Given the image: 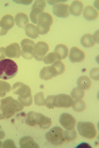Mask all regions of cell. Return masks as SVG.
Segmentation results:
<instances>
[{
  "instance_id": "obj_1",
  "label": "cell",
  "mask_w": 99,
  "mask_h": 148,
  "mask_svg": "<svg viewBox=\"0 0 99 148\" xmlns=\"http://www.w3.org/2000/svg\"><path fill=\"white\" fill-rule=\"evenodd\" d=\"M1 103L0 120L11 117L16 112L22 110L24 108L20 102L11 97L2 99Z\"/></svg>"
},
{
  "instance_id": "obj_2",
  "label": "cell",
  "mask_w": 99,
  "mask_h": 148,
  "mask_svg": "<svg viewBox=\"0 0 99 148\" xmlns=\"http://www.w3.org/2000/svg\"><path fill=\"white\" fill-rule=\"evenodd\" d=\"M13 93L19 95V101L24 106H29L32 104L33 99L29 87L22 83L17 82L13 85Z\"/></svg>"
},
{
  "instance_id": "obj_3",
  "label": "cell",
  "mask_w": 99,
  "mask_h": 148,
  "mask_svg": "<svg viewBox=\"0 0 99 148\" xmlns=\"http://www.w3.org/2000/svg\"><path fill=\"white\" fill-rule=\"evenodd\" d=\"M26 122L29 125L34 126L37 125L44 130L49 128L52 123L51 120L49 117L42 114L34 111L28 112Z\"/></svg>"
},
{
  "instance_id": "obj_4",
  "label": "cell",
  "mask_w": 99,
  "mask_h": 148,
  "mask_svg": "<svg viewBox=\"0 0 99 148\" xmlns=\"http://www.w3.org/2000/svg\"><path fill=\"white\" fill-rule=\"evenodd\" d=\"M18 71L17 65L14 61L6 59L0 61V78L7 80L15 76Z\"/></svg>"
},
{
  "instance_id": "obj_5",
  "label": "cell",
  "mask_w": 99,
  "mask_h": 148,
  "mask_svg": "<svg viewBox=\"0 0 99 148\" xmlns=\"http://www.w3.org/2000/svg\"><path fill=\"white\" fill-rule=\"evenodd\" d=\"M36 30L38 34L44 35L49 32L52 24V16L47 12H43L39 16Z\"/></svg>"
},
{
  "instance_id": "obj_6",
  "label": "cell",
  "mask_w": 99,
  "mask_h": 148,
  "mask_svg": "<svg viewBox=\"0 0 99 148\" xmlns=\"http://www.w3.org/2000/svg\"><path fill=\"white\" fill-rule=\"evenodd\" d=\"M77 128L80 134L87 139H93L97 134L95 125L90 122H79Z\"/></svg>"
},
{
  "instance_id": "obj_7",
  "label": "cell",
  "mask_w": 99,
  "mask_h": 148,
  "mask_svg": "<svg viewBox=\"0 0 99 148\" xmlns=\"http://www.w3.org/2000/svg\"><path fill=\"white\" fill-rule=\"evenodd\" d=\"M45 137L54 145H61L66 140L64 137V131L59 126H55L51 128L46 133Z\"/></svg>"
},
{
  "instance_id": "obj_8",
  "label": "cell",
  "mask_w": 99,
  "mask_h": 148,
  "mask_svg": "<svg viewBox=\"0 0 99 148\" xmlns=\"http://www.w3.org/2000/svg\"><path fill=\"white\" fill-rule=\"evenodd\" d=\"M74 100L70 95L66 94H60L54 95L53 105L57 108H69L72 106Z\"/></svg>"
},
{
  "instance_id": "obj_9",
  "label": "cell",
  "mask_w": 99,
  "mask_h": 148,
  "mask_svg": "<svg viewBox=\"0 0 99 148\" xmlns=\"http://www.w3.org/2000/svg\"><path fill=\"white\" fill-rule=\"evenodd\" d=\"M21 55L24 58L30 60L33 58L35 43L33 40L24 39L21 42Z\"/></svg>"
},
{
  "instance_id": "obj_10",
  "label": "cell",
  "mask_w": 99,
  "mask_h": 148,
  "mask_svg": "<svg viewBox=\"0 0 99 148\" xmlns=\"http://www.w3.org/2000/svg\"><path fill=\"white\" fill-rule=\"evenodd\" d=\"M46 4L44 1H36L33 5L30 14V18L32 22L37 24L38 17L40 14L43 12Z\"/></svg>"
},
{
  "instance_id": "obj_11",
  "label": "cell",
  "mask_w": 99,
  "mask_h": 148,
  "mask_svg": "<svg viewBox=\"0 0 99 148\" xmlns=\"http://www.w3.org/2000/svg\"><path fill=\"white\" fill-rule=\"evenodd\" d=\"M49 49V45L46 43L42 41L38 42L35 45L33 57L36 60L42 61Z\"/></svg>"
},
{
  "instance_id": "obj_12",
  "label": "cell",
  "mask_w": 99,
  "mask_h": 148,
  "mask_svg": "<svg viewBox=\"0 0 99 148\" xmlns=\"http://www.w3.org/2000/svg\"><path fill=\"white\" fill-rule=\"evenodd\" d=\"M59 121L63 127L68 130H73L76 123V121L74 117L67 113H63L61 114Z\"/></svg>"
},
{
  "instance_id": "obj_13",
  "label": "cell",
  "mask_w": 99,
  "mask_h": 148,
  "mask_svg": "<svg viewBox=\"0 0 99 148\" xmlns=\"http://www.w3.org/2000/svg\"><path fill=\"white\" fill-rule=\"evenodd\" d=\"M69 7L68 4L62 3H58L53 7V13L57 17L66 18L70 15Z\"/></svg>"
},
{
  "instance_id": "obj_14",
  "label": "cell",
  "mask_w": 99,
  "mask_h": 148,
  "mask_svg": "<svg viewBox=\"0 0 99 148\" xmlns=\"http://www.w3.org/2000/svg\"><path fill=\"white\" fill-rule=\"evenodd\" d=\"M69 58L72 63L81 62L85 59V54L82 50L75 47L70 50Z\"/></svg>"
},
{
  "instance_id": "obj_15",
  "label": "cell",
  "mask_w": 99,
  "mask_h": 148,
  "mask_svg": "<svg viewBox=\"0 0 99 148\" xmlns=\"http://www.w3.org/2000/svg\"><path fill=\"white\" fill-rule=\"evenodd\" d=\"M4 53L9 58H19L21 55V48L18 44L14 43L6 48Z\"/></svg>"
},
{
  "instance_id": "obj_16",
  "label": "cell",
  "mask_w": 99,
  "mask_h": 148,
  "mask_svg": "<svg viewBox=\"0 0 99 148\" xmlns=\"http://www.w3.org/2000/svg\"><path fill=\"white\" fill-rule=\"evenodd\" d=\"M15 24V19L13 16L9 14L4 15L0 21V26L3 29L8 32Z\"/></svg>"
},
{
  "instance_id": "obj_17",
  "label": "cell",
  "mask_w": 99,
  "mask_h": 148,
  "mask_svg": "<svg viewBox=\"0 0 99 148\" xmlns=\"http://www.w3.org/2000/svg\"><path fill=\"white\" fill-rule=\"evenodd\" d=\"M98 15V11L93 6H87L84 9L83 16L87 21H90L95 20Z\"/></svg>"
},
{
  "instance_id": "obj_18",
  "label": "cell",
  "mask_w": 99,
  "mask_h": 148,
  "mask_svg": "<svg viewBox=\"0 0 99 148\" xmlns=\"http://www.w3.org/2000/svg\"><path fill=\"white\" fill-rule=\"evenodd\" d=\"M83 7V4L81 1H74L69 7V13L74 16H80L82 12Z\"/></svg>"
},
{
  "instance_id": "obj_19",
  "label": "cell",
  "mask_w": 99,
  "mask_h": 148,
  "mask_svg": "<svg viewBox=\"0 0 99 148\" xmlns=\"http://www.w3.org/2000/svg\"><path fill=\"white\" fill-rule=\"evenodd\" d=\"M58 60L61 61L66 58L68 55L69 49L66 45L59 44L55 47L54 52Z\"/></svg>"
},
{
  "instance_id": "obj_20",
  "label": "cell",
  "mask_w": 99,
  "mask_h": 148,
  "mask_svg": "<svg viewBox=\"0 0 99 148\" xmlns=\"http://www.w3.org/2000/svg\"><path fill=\"white\" fill-rule=\"evenodd\" d=\"M50 66L51 70L54 77L61 75L65 71V66L61 61H56Z\"/></svg>"
},
{
  "instance_id": "obj_21",
  "label": "cell",
  "mask_w": 99,
  "mask_h": 148,
  "mask_svg": "<svg viewBox=\"0 0 99 148\" xmlns=\"http://www.w3.org/2000/svg\"><path fill=\"white\" fill-rule=\"evenodd\" d=\"M78 87L84 90H88L90 89L91 85V82L90 78L86 75H83L79 77L77 81Z\"/></svg>"
},
{
  "instance_id": "obj_22",
  "label": "cell",
  "mask_w": 99,
  "mask_h": 148,
  "mask_svg": "<svg viewBox=\"0 0 99 148\" xmlns=\"http://www.w3.org/2000/svg\"><path fill=\"white\" fill-rule=\"evenodd\" d=\"M21 148H39V145L33 138L30 136H24L21 138L20 141Z\"/></svg>"
},
{
  "instance_id": "obj_23",
  "label": "cell",
  "mask_w": 99,
  "mask_h": 148,
  "mask_svg": "<svg viewBox=\"0 0 99 148\" xmlns=\"http://www.w3.org/2000/svg\"><path fill=\"white\" fill-rule=\"evenodd\" d=\"M16 25L19 27L25 28L29 22V19L26 14L23 12L19 13L15 16Z\"/></svg>"
},
{
  "instance_id": "obj_24",
  "label": "cell",
  "mask_w": 99,
  "mask_h": 148,
  "mask_svg": "<svg viewBox=\"0 0 99 148\" xmlns=\"http://www.w3.org/2000/svg\"><path fill=\"white\" fill-rule=\"evenodd\" d=\"M82 46L86 48H90L93 47L96 44L93 35L87 34L83 36L80 40Z\"/></svg>"
},
{
  "instance_id": "obj_25",
  "label": "cell",
  "mask_w": 99,
  "mask_h": 148,
  "mask_svg": "<svg viewBox=\"0 0 99 148\" xmlns=\"http://www.w3.org/2000/svg\"><path fill=\"white\" fill-rule=\"evenodd\" d=\"M26 34L27 36L33 39H37L39 34L36 30V26L31 23H28L25 27Z\"/></svg>"
},
{
  "instance_id": "obj_26",
  "label": "cell",
  "mask_w": 99,
  "mask_h": 148,
  "mask_svg": "<svg viewBox=\"0 0 99 148\" xmlns=\"http://www.w3.org/2000/svg\"><path fill=\"white\" fill-rule=\"evenodd\" d=\"M40 77L41 79L46 81L51 79L54 77L50 69V66L44 67L40 72Z\"/></svg>"
},
{
  "instance_id": "obj_27",
  "label": "cell",
  "mask_w": 99,
  "mask_h": 148,
  "mask_svg": "<svg viewBox=\"0 0 99 148\" xmlns=\"http://www.w3.org/2000/svg\"><path fill=\"white\" fill-rule=\"evenodd\" d=\"M72 107L74 110L77 112H81L85 110L86 105L85 102L81 99H77L73 101Z\"/></svg>"
},
{
  "instance_id": "obj_28",
  "label": "cell",
  "mask_w": 99,
  "mask_h": 148,
  "mask_svg": "<svg viewBox=\"0 0 99 148\" xmlns=\"http://www.w3.org/2000/svg\"><path fill=\"white\" fill-rule=\"evenodd\" d=\"M11 86L8 83L0 81V97H3L11 90Z\"/></svg>"
},
{
  "instance_id": "obj_29",
  "label": "cell",
  "mask_w": 99,
  "mask_h": 148,
  "mask_svg": "<svg viewBox=\"0 0 99 148\" xmlns=\"http://www.w3.org/2000/svg\"><path fill=\"white\" fill-rule=\"evenodd\" d=\"M71 97L74 99H82L84 95V90L78 87L73 88L71 93Z\"/></svg>"
},
{
  "instance_id": "obj_30",
  "label": "cell",
  "mask_w": 99,
  "mask_h": 148,
  "mask_svg": "<svg viewBox=\"0 0 99 148\" xmlns=\"http://www.w3.org/2000/svg\"><path fill=\"white\" fill-rule=\"evenodd\" d=\"M77 137V133L75 129L71 130L64 131V137L65 140L69 142L75 140Z\"/></svg>"
},
{
  "instance_id": "obj_31",
  "label": "cell",
  "mask_w": 99,
  "mask_h": 148,
  "mask_svg": "<svg viewBox=\"0 0 99 148\" xmlns=\"http://www.w3.org/2000/svg\"><path fill=\"white\" fill-rule=\"evenodd\" d=\"M34 99L36 105L38 106H45L44 95L43 92L37 93L35 95Z\"/></svg>"
},
{
  "instance_id": "obj_32",
  "label": "cell",
  "mask_w": 99,
  "mask_h": 148,
  "mask_svg": "<svg viewBox=\"0 0 99 148\" xmlns=\"http://www.w3.org/2000/svg\"><path fill=\"white\" fill-rule=\"evenodd\" d=\"M57 57L54 52L48 53L43 59L44 63L46 64L54 63L57 60Z\"/></svg>"
},
{
  "instance_id": "obj_33",
  "label": "cell",
  "mask_w": 99,
  "mask_h": 148,
  "mask_svg": "<svg viewBox=\"0 0 99 148\" xmlns=\"http://www.w3.org/2000/svg\"><path fill=\"white\" fill-rule=\"evenodd\" d=\"M54 95H49L47 98L45 99V106L49 109H53L55 108L53 105V99Z\"/></svg>"
},
{
  "instance_id": "obj_34",
  "label": "cell",
  "mask_w": 99,
  "mask_h": 148,
  "mask_svg": "<svg viewBox=\"0 0 99 148\" xmlns=\"http://www.w3.org/2000/svg\"><path fill=\"white\" fill-rule=\"evenodd\" d=\"M90 76L93 79L99 80V68L92 69L90 72Z\"/></svg>"
},
{
  "instance_id": "obj_35",
  "label": "cell",
  "mask_w": 99,
  "mask_h": 148,
  "mask_svg": "<svg viewBox=\"0 0 99 148\" xmlns=\"http://www.w3.org/2000/svg\"><path fill=\"white\" fill-rule=\"evenodd\" d=\"M3 147H16L15 143L11 140H7L2 144Z\"/></svg>"
},
{
  "instance_id": "obj_36",
  "label": "cell",
  "mask_w": 99,
  "mask_h": 148,
  "mask_svg": "<svg viewBox=\"0 0 99 148\" xmlns=\"http://www.w3.org/2000/svg\"><path fill=\"white\" fill-rule=\"evenodd\" d=\"M4 47H1L0 49V61L6 58L4 55Z\"/></svg>"
},
{
  "instance_id": "obj_37",
  "label": "cell",
  "mask_w": 99,
  "mask_h": 148,
  "mask_svg": "<svg viewBox=\"0 0 99 148\" xmlns=\"http://www.w3.org/2000/svg\"><path fill=\"white\" fill-rule=\"evenodd\" d=\"M14 2H16L17 3L23 4L25 5H28L31 3L33 2V1H14Z\"/></svg>"
},
{
  "instance_id": "obj_38",
  "label": "cell",
  "mask_w": 99,
  "mask_h": 148,
  "mask_svg": "<svg viewBox=\"0 0 99 148\" xmlns=\"http://www.w3.org/2000/svg\"><path fill=\"white\" fill-rule=\"evenodd\" d=\"M5 136V133L2 130L1 126L0 125V140L3 139Z\"/></svg>"
},
{
  "instance_id": "obj_39",
  "label": "cell",
  "mask_w": 99,
  "mask_h": 148,
  "mask_svg": "<svg viewBox=\"0 0 99 148\" xmlns=\"http://www.w3.org/2000/svg\"><path fill=\"white\" fill-rule=\"evenodd\" d=\"M64 2V1H47L48 3L51 5H54L57 4L58 3H59L60 2Z\"/></svg>"
},
{
  "instance_id": "obj_40",
  "label": "cell",
  "mask_w": 99,
  "mask_h": 148,
  "mask_svg": "<svg viewBox=\"0 0 99 148\" xmlns=\"http://www.w3.org/2000/svg\"><path fill=\"white\" fill-rule=\"evenodd\" d=\"M8 32L4 30L1 26H0V36H3L6 35Z\"/></svg>"
},
{
  "instance_id": "obj_41",
  "label": "cell",
  "mask_w": 99,
  "mask_h": 148,
  "mask_svg": "<svg viewBox=\"0 0 99 148\" xmlns=\"http://www.w3.org/2000/svg\"><path fill=\"white\" fill-rule=\"evenodd\" d=\"M2 145V142L1 141H0V148L1 147Z\"/></svg>"
}]
</instances>
